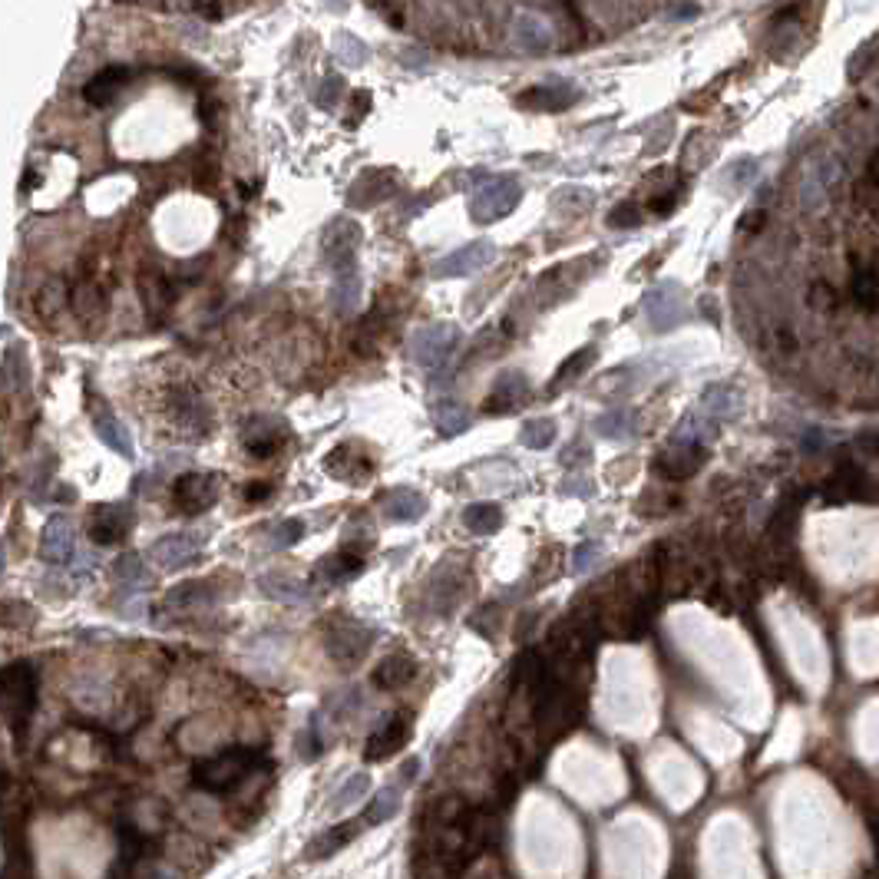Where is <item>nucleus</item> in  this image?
<instances>
[{
    "label": "nucleus",
    "instance_id": "obj_33",
    "mask_svg": "<svg viewBox=\"0 0 879 879\" xmlns=\"http://www.w3.org/2000/svg\"><path fill=\"white\" fill-rule=\"evenodd\" d=\"M519 440H523V447H529V450H546L549 443L556 440V420H549V417L526 420Z\"/></svg>",
    "mask_w": 879,
    "mask_h": 879
},
{
    "label": "nucleus",
    "instance_id": "obj_36",
    "mask_svg": "<svg viewBox=\"0 0 879 879\" xmlns=\"http://www.w3.org/2000/svg\"><path fill=\"white\" fill-rule=\"evenodd\" d=\"M635 420L628 410H609V414H602L599 420H595V430L602 433L605 440H625L628 433H632Z\"/></svg>",
    "mask_w": 879,
    "mask_h": 879
},
{
    "label": "nucleus",
    "instance_id": "obj_16",
    "mask_svg": "<svg viewBox=\"0 0 879 879\" xmlns=\"http://www.w3.org/2000/svg\"><path fill=\"white\" fill-rule=\"evenodd\" d=\"M367 827V823L361 820V817H354V820H344V823H334L331 830H324L318 840H314L311 846H308V860H331L334 853L338 850H344L347 843H354L357 840V833H361Z\"/></svg>",
    "mask_w": 879,
    "mask_h": 879
},
{
    "label": "nucleus",
    "instance_id": "obj_4",
    "mask_svg": "<svg viewBox=\"0 0 879 879\" xmlns=\"http://www.w3.org/2000/svg\"><path fill=\"white\" fill-rule=\"evenodd\" d=\"M371 645H374V628L354 622V618L331 622L328 635H324V648H328L334 665H341V668L361 665V658L371 651Z\"/></svg>",
    "mask_w": 879,
    "mask_h": 879
},
{
    "label": "nucleus",
    "instance_id": "obj_3",
    "mask_svg": "<svg viewBox=\"0 0 879 879\" xmlns=\"http://www.w3.org/2000/svg\"><path fill=\"white\" fill-rule=\"evenodd\" d=\"M37 701V675L27 661H17V665L4 668V718L7 724L20 731L30 721V711H34Z\"/></svg>",
    "mask_w": 879,
    "mask_h": 879
},
{
    "label": "nucleus",
    "instance_id": "obj_20",
    "mask_svg": "<svg viewBox=\"0 0 879 879\" xmlns=\"http://www.w3.org/2000/svg\"><path fill=\"white\" fill-rule=\"evenodd\" d=\"M73 552H77V539H73V526L70 519L53 516L47 529H43V559L50 562H70Z\"/></svg>",
    "mask_w": 879,
    "mask_h": 879
},
{
    "label": "nucleus",
    "instance_id": "obj_18",
    "mask_svg": "<svg viewBox=\"0 0 879 879\" xmlns=\"http://www.w3.org/2000/svg\"><path fill=\"white\" fill-rule=\"evenodd\" d=\"M648 321L655 331H671L681 321V301H678V285H658L648 295Z\"/></svg>",
    "mask_w": 879,
    "mask_h": 879
},
{
    "label": "nucleus",
    "instance_id": "obj_40",
    "mask_svg": "<svg viewBox=\"0 0 879 879\" xmlns=\"http://www.w3.org/2000/svg\"><path fill=\"white\" fill-rule=\"evenodd\" d=\"M853 298H856V305H863V308H876L879 305L876 271H870V268L856 271V278H853Z\"/></svg>",
    "mask_w": 879,
    "mask_h": 879
},
{
    "label": "nucleus",
    "instance_id": "obj_49",
    "mask_svg": "<svg viewBox=\"0 0 879 879\" xmlns=\"http://www.w3.org/2000/svg\"><path fill=\"white\" fill-rule=\"evenodd\" d=\"M866 179H870L873 189H879V149L870 156V162H866Z\"/></svg>",
    "mask_w": 879,
    "mask_h": 879
},
{
    "label": "nucleus",
    "instance_id": "obj_44",
    "mask_svg": "<svg viewBox=\"0 0 879 879\" xmlns=\"http://www.w3.org/2000/svg\"><path fill=\"white\" fill-rule=\"evenodd\" d=\"M301 536H305V526H301L298 519H288V523L271 526V546H275V549L295 546V542H298Z\"/></svg>",
    "mask_w": 879,
    "mask_h": 879
},
{
    "label": "nucleus",
    "instance_id": "obj_26",
    "mask_svg": "<svg viewBox=\"0 0 879 879\" xmlns=\"http://www.w3.org/2000/svg\"><path fill=\"white\" fill-rule=\"evenodd\" d=\"M387 516L394 519V523H414V519H420L423 513H427V499H423L417 490H407V486H400V490H390L387 499Z\"/></svg>",
    "mask_w": 879,
    "mask_h": 879
},
{
    "label": "nucleus",
    "instance_id": "obj_31",
    "mask_svg": "<svg viewBox=\"0 0 879 879\" xmlns=\"http://www.w3.org/2000/svg\"><path fill=\"white\" fill-rule=\"evenodd\" d=\"M397 810H400V790L397 787H384L381 794H377L371 803H367V810L361 813V820L367 823V827H381V823L394 817Z\"/></svg>",
    "mask_w": 879,
    "mask_h": 879
},
{
    "label": "nucleus",
    "instance_id": "obj_38",
    "mask_svg": "<svg viewBox=\"0 0 879 879\" xmlns=\"http://www.w3.org/2000/svg\"><path fill=\"white\" fill-rule=\"evenodd\" d=\"M592 361H595V347H582L579 354H572L569 361L556 371V377H552V381H549V394H552V390H556V387H566V384L572 381V377H575V374H582Z\"/></svg>",
    "mask_w": 879,
    "mask_h": 879
},
{
    "label": "nucleus",
    "instance_id": "obj_10",
    "mask_svg": "<svg viewBox=\"0 0 879 879\" xmlns=\"http://www.w3.org/2000/svg\"><path fill=\"white\" fill-rule=\"evenodd\" d=\"M513 43L516 50L529 53V57H542V53L552 50L556 34H552V24L539 10H523V14L513 20Z\"/></svg>",
    "mask_w": 879,
    "mask_h": 879
},
{
    "label": "nucleus",
    "instance_id": "obj_52",
    "mask_svg": "<svg viewBox=\"0 0 879 879\" xmlns=\"http://www.w3.org/2000/svg\"><path fill=\"white\" fill-rule=\"evenodd\" d=\"M671 14H675V17H694V14H698V7H671Z\"/></svg>",
    "mask_w": 879,
    "mask_h": 879
},
{
    "label": "nucleus",
    "instance_id": "obj_9",
    "mask_svg": "<svg viewBox=\"0 0 879 879\" xmlns=\"http://www.w3.org/2000/svg\"><path fill=\"white\" fill-rule=\"evenodd\" d=\"M493 262H496V245L470 242V245L457 248V252H450L447 258H440V262L433 265V278H466V275H473V271H483Z\"/></svg>",
    "mask_w": 879,
    "mask_h": 879
},
{
    "label": "nucleus",
    "instance_id": "obj_45",
    "mask_svg": "<svg viewBox=\"0 0 879 879\" xmlns=\"http://www.w3.org/2000/svg\"><path fill=\"white\" fill-rule=\"evenodd\" d=\"M599 559H602V546H599V542H582V546L575 549V562H572L575 575H579V579H582V575H589Z\"/></svg>",
    "mask_w": 879,
    "mask_h": 879
},
{
    "label": "nucleus",
    "instance_id": "obj_5",
    "mask_svg": "<svg viewBox=\"0 0 879 879\" xmlns=\"http://www.w3.org/2000/svg\"><path fill=\"white\" fill-rule=\"evenodd\" d=\"M457 347H460L457 324H427V328H420L414 334V341H410V354H414V361L423 371L433 374L440 371V367H447Z\"/></svg>",
    "mask_w": 879,
    "mask_h": 879
},
{
    "label": "nucleus",
    "instance_id": "obj_21",
    "mask_svg": "<svg viewBox=\"0 0 879 879\" xmlns=\"http://www.w3.org/2000/svg\"><path fill=\"white\" fill-rule=\"evenodd\" d=\"M374 685L377 688H384V691H397V688H404V685H410V681L417 678V661L410 658V655H404V651H400V655H390V658H384L381 665L374 668Z\"/></svg>",
    "mask_w": 879,
    "mask_h": 879
},
{
    "label": "nucleus",
    "instance_id": "obj_39",
    "mask_svg": "<svg viewBox=\"0 0 879 879\" xmlns=\"http://www.w3.org/2000/svg\"><path fill=\"white\" fill-rule=\"evenodd\" d=\"M63 305H67V288H63V281H60V278H50L47 285L40 288L37 308H40L43 318H53V314H57Z\"/></svg>",
    "mask_w": 879,
    "mask_h": 879
},
{
    "label": "nucleus",
    "instance_id": "obj_7",
    "mask_svg": "<svg viewBox=\"0 0 879 879\" xmlns=\"http://www.w3.org/2000/svg\"><path fill=\"white\" fill-rule=\"evenodd\" d=\"M837 179H840V169H837V159H833V156L810 159V166L803 169L800 186H797L800 209L803 212L823 209V202L830 199V192H833V186H837Z\"/></svg>",
    "mask_w": 879,
    "mask_h": 879
},
{
    "label": "nucleus",
    "instance_id": "obj_2",
    "mask_svg": "<svg viewBox=\"0 0 879 879\" xmlns=\"http://www.w3.org/2000/svg\"><path fill=\"white\" fill-rule=\"evenodd\" d=\"M519 195H523V186H519L516 176H493V179L480 182V186L470 192L473 222L490 225L496 219H503V215H509L516 209Z\"/></svg>",
    "mask_w": 879,
    "mask_h": 879
},
{
    "label": "nucleus",
    "instance_id": "obj_24",
    "mask_svg": "<svg viewBox=\"0 0 879 879\" xmlns=\"http://www.w3.org/2000/svg\"><path fill=\"white\" fill-rule=\"evenodd\" d=\"M126 83H129V70H123V67H110V70H103L100 77H93L90 83H86L83 100H86V103H93V106H110Z\"/></svg>",
    "mask_w": 879,
    "mask_h": 879
},
{
    "label": "nucleus",
    "instance_id": "obj_37",
    "mask_svg": "<svg viewBox=\"0 0 879 879\" xmlns=\"http://www.w3.org/2000/svg\"><path fill=\"white\" fill-rule=\"evenodd\" d=\"M433 420H437L440 437H457V433H463L466 427H470V414H466V410H463L460 404L440 407L437 414H433Z\"/></svg>",
    "mask_w": 879,
    "mask_h": 879
},
{
    "label": "nucleus",
    "instance_id": "obj_46",
    "mask_svg": "<svg viewBox=\"0 0 879 879\" xmlns=\"http://www.w3.org/2000/svg\"><path fill=\"white\" fill-rule=\"evenodd\" d=\"M344 90V80L341 77H324V83L318 86V93H314V100H318V106H334V100H338V93Z\"/></svg>",
    "mask_w": 879,
    "mask_h": 879
},
{
    "label": "nucleus",
    "instance_id": "obj_11",
    "mask_svg": "<svg viewBox=\"0 0 879 879\" xmlns=\"http://www.w3.org/2000/svg\"><path fill=\"white\" fill-rule=\"evenodd\" d=\"M701 463H704V443L688 440V437H678L665 453H661L655 466L665 476H671V480H688V476L698 473Z\"/></svg>",
    "mask_w": 879,
    "mask_h": 879
},
{
    "label": "nucleus",
    "instance_id": "obj_6",
    "mask_svg": "<svg viewBox=\"0 0 879 879\" xmlns=\"http://www.w3.org/2000/svg\"><path fill=\"white\" fill-rule=\"evenodd\" d=\"M357 248H361V225L354 219H334L321 232V258L334 275L357 268Z\"/></svg>",
    "mask_w": 879,
    "mask_h": 879
},
{
    "label": "nucleus",
    "instance_id": "obj_47",
    "mask_svg": "<svg viewBox=\"0 0 879 879\" xmlns=\"http://www.w3.org/2000/svg\"><path fill=\"white\" fill-rule=\"evenodd\" d=\"M704 404H708L711 414H727V410H731V404H734V397L727 394L724 387H708V394H704Z\"/></svg>",
    "mask_w": 879,
    "mask_h": 879
},
{
    "label": "nucleus",
    "instance_id": "obj_8",
    "mask_svg": "<svg viewBox=\"0 0 879 879\" xmlns=\"http://www.w3.org/2000/svg\"><path fill=\"white\" fill-rule=\"evenodd\" d=\"M410 731H414V718H410V711H397L390 714V718L377 727V731L367 737V747H364V761H387L390 754H397L400 747H404L410 741Z\"/></svg>",
    "mask_w": 879,
    "mask_h": 879
},
{
    "label": "nucleus",
    "instance_id": "obj_29",
    "mask_svg": "<svg viewBox=\"0 0 879 879\" xmlns=\"http://www.w3.org/2000/svg\"><path fill=\"white\" fill-rule=\"evenodd\" d=\"M96 433L103 437L106 447H113L116 453H123V457H133V433H129L113 414L96 417Z\"/></svg>",
    "mask_w": 879,
    "mask_h": 879
},
{
    "label": "nucleus",
    "instance_id": "obj_22",
    "mask_svg": "<svg viewBox=\"0 0 879 879\" xmlns=\"http://www.w3.org/2000/svg\"><path fill=\"white\" fill-rule=\"evenodd\" d=\"M830 503H846V499H863L866 493V476L856 470V466H837L833 476L827 480V486L820 490Z\"/></svg>",
    "mask_w": 879,
    "mask_h": 879
},
{
    "label": "nucleus",
    "instance_id": "obj_27",
    "mask_svg": "<svg viewBox=\"0 0 879 879\" xmlns=\"http://www.w3.org/2000/svg\"><path fill=\"white\" fill-rule=\"evenodd\" d=\"M572 90L566 83H556V86H533V90H526L523 96H519V103L529 106V110H566V106L572 103Z\"/></svg>",
    "mask_w": 879,
    "mask_h": 879
},
{
    "label": "nucleus",
    "instance_id": "obj_30",
    "mask_svg": "<svg viewBox=\"0 0 879 879\" xmlns=\"http://www.w3.org/2000/svg\"><path fill=\"white\" fill-rule=\"evenodd\" d=\"M361 569H364V559L357 556V552H338V556H334V559H324L321 566H318V572H321L331 585L354 579V575L361 572Z\"/></svg>",
    "mask_w": 879,
    "mask_h": 879
},
{
    "label": "nucleus",
    "instance_id": "obj_42",
    "mask_svg": "<svg viewBox=\"0 0 879 879\" xmlns=\"http://www.w3.org/2000/svg\"><path fill=\"white\" fill-rule=\"evenodd\" d=\"M116 579H119V585H129V589H133V585H143V579H146L143 559H139L136 552H126V556L116 562Z\"/></svg>",
    "mask_w": 879,
    "mask_h": 879
},
{
    "label": "nucleus",
    "instance_id": "obj_48",
    "mask_svg": "<svg viewBox=\"0 0 879 879\" xmlns=\"http://www.w3.org/2000/svg\"><path fill=\"white\" fill-rule=\"evenodd\" d=\"M638 222H642V215H638V209L632 202L618 205V209L609 215V225H615V229H628V225H638Z\"/></svg>",
    "mask_w": 879,
    "mask_h": 879
},
{
    "label": "nucleus",
    "instance_id": "obj_50",
    "mask_svg": "<svg viewBox=\"0 0 879 879\" xmlns=\"http://www.w3.org/2000/svg\"><path fill=\"white\" fill-rule=\"evenodd\" d=\"M195 10H199L202 17H222V14H229L232 7H225V4H199Z\"/></svg>",
    "mask_w": 879,
    "mask_h": 879
},
{
    "label": "nucleus",
    "instance_id": "obj_34",
    "mask_svg": "<svg viewBox=\"0 0 879 879\" xmlns=\"http://www.w3.org/2000/svg\"><path fill=\"white\" fill-rule=\"evenodd\" d=\"M334 57H338L341 67L357 70V67H364V60H367V43L357 40L354 34H338L334 37Z\"/></svg>",
    "mask_w": 879,
    "mask_h": 879
},
{
    "label": "nucleus",
    "instance_id": "obj_13",
    "mask_svg": "<svg viewBox=\"0 0 879 879\" xmlns=\"http://www.w3.org/2000/svg\"><path fill=\"white\" fill-rule=\"evenodd\" d=\"M149 552H153V562L159 569L176 572V569L189 566V562L199 559V542H195L189 533H172V536L156 539Z\"/></svg>",
    "mask_w": 879,
    "mask_h": 879
},
{
    "label": "nucleus",
    "instance_id": "obj_12",
    "mask_svg": "<svg viewBox=\"0 0 879 879\" xmlns=\"http://www.w3.org/2000/svg\"><path fill=\"white\" fill-rule=\"evenodd\" d=\"M215 496H219V480L209 473H182V480L176 483V503L189 516L209 509Z\"/></svg>",
    "mask_w": 879,
    "mask_h": 879
},
{
    "label": "nucleus",
    "instance_id": "obj_25",
    "mask_svg": "<svg viewBox=\"0 0 879 879\" xmlns=\"http://www.w3.org/2000/svg\"><path fill=\"white\" fill-rule=\"evenodd\" d=\"M364 298V281H361V271H341V275H334L331 281V308L341 311V314H351L357 311V305H361Z\"/></svg>",
    "mask_w": 879,
    "mask_h": 879
},
{
    "label": "nucleus",
    "instance_id": "obj_23",
    "mask_svg": "<svg viewBox=\"0 0 879 879\" xmlns=\"http://www.w3.org/2000/svg\"><path fill=\"white\" fill-rule=\"evenodd\" d=\"M328 470H334V476H338V480L364 483L367 476H371V460L361 457V450H357L354 443H347V447L334 450L331 457H328Z\"/></svg>",
    "mask_w": 879,
    "mask_h": 879
},
{
    "label": "nucleus",
    "instance_id": "obj_1",
    "mask_svg": "<svg viewBox=\"0 0 879 879\" xmlns=\"http://www.w3.org/2000/svg\"><path fill=\"white\" fill-rule=\"evenodd\" d=\"M262 764V754L255 747H229V751L205 757L192 767L195 787L209 790V794H229V790L242 787L248 777L255 774Z\"/></svg>",
    "mask_w": 879,
    "mask_h": 879
},
{
    "label": "nucleus",
    "instance_id": "obj_28",
    "mask_svg": "<svg viewBox=\"0 0 879 879\" xmlns=\"http://www.w3.org/2000/svg\"><path fill=\"white\" fill-rule=\"evenodd\" d=\"M463 526L470 529L473 536H490L503 526V513L493 503H473L463 509Z\"/></svg>",
    "mask_w": 879,
    "mask_h": 879
},
{
    "label": "nucleus",
    "instance_id": "obj_32",
    "mask_svg": "<svg viewBox=\"0 0 879 879\" xmlns=\"http://www.w3.org/2000/svg\"><path fill=\"white\" fill-rule=\"evenodd\" d=\"M215 602V589H209L205 582H186L179 589H172L169 605L172 609H195V605H212Z\"/></svg>",
    "mask_w": 879,
    "mask_h": 879
},
{
    "label": "nucleus",
    "instance_id": "obj_17",
    "mask_svg": "<svg viewBox=\"0 0 879 879\" xmlns=\"http://www.w3.org/2000/svg\"><path fill=\"white\" fill-rule=\"evenodd\" d=\"M129 509L126 506H100L90 519V536L96 546H113L126 536L129 529Z\"/></svg>",
    "mask_w": 879,
    "mask_h": 879
},
{
    "label": "nucleus",
    "instance_id": "obj_51",
    "mask_svg": "<svg viewBox=\"0 0 879 879\" xmlns=\"http://www.w3.org/2000/svg\"><path fill=\"white\" fill-rule=\"evenodd\" d=\"M268 493H271V486H268V483H252V486H248V490H245V496L252 499V503H258V499H265Z\"/></svg>",
    "mask_w": 879,
    "mask_h": 879
},
{
    "label": "nucleus",
    "instance_id": "obj_15",
    "mask_svg": "<svg viewBox=\"0 0 879 879\" xmlns=\"http://www.w3.org/2000/svg\"><path fill=\"white\" fill-rule=\"evenodd\" d=\"M242 440L252 457H271V453H278V447L285 443V427H281L275 417H255L248 420Z\"/></svg>",
    "mask_w": 879,
    "mask_h": 879
},
{
    "label": "nucleus",
    "instance_id": "obj_41",
    "mask_svg": "<svg viewBox=\"0 0 879 879\" xmlns=\"http://www.w3.org/2000/svg\"><path fill=\"white\" fill-rule=\"evenodd\" d=\"M139 285H143V298H146V308L149 311H162V308L169 305L166 281H162L159 275H143V278H139Z\"/></svg>",
    "mask_w": 879,
    "mask_h": 879
},
{
    "label": "nucleus",
    "instance_id": "obj_14",
    "mask_svg": "<svg viewBox=\"0 0 879 879\" xmlns=\"http://www.w3.org/2000/svg\"><path fill=\"white\" fill-rule=\"evenodd\" d=\"M529 397V381L519 371H506L496 377V384L490 390V400L483 404L486 414H509V410L523 407Z\"/></svg>",
    "mask_w": 879,
    "mask_h": 879
},
{
    "label": "nucleus",
    "instance_id": "obj_35",
    "mask_svg": "<svg viewBox=\"0 0 879 879\" xmlns=\"http://www.w3.org/2000/svg\"><path fill=\"white\" fill-rule=\"evenodd\" d=\"M367 790H371V777H367V774L347 777L344 784L338 787V794H334V800H331V810H347V807H354L357 800L367 797Z\"/></svg>",
    "mask_w": 879,
    "mask_h": 879
},
{
    "label": "nucleus",
    "instance_id": "obj_19",
    "mask_svg": "<svg viewBox=\"0 0 879 879\" xmlns=\"http://www.w3.org/2000/svg\"><path fill=\"white\" fill-rule=\"evenodd\" d=\"M258 589H262L268 599H275L281 605H308L311 602V589L301 579H295V575H285V572H268L258 579Z\"/></svg>",
    "mask_w": 879,
    "mask_h": 879
},
{
    "label": "nucleus",
    "instance_id": "obj_43",
    "mask_svg": "<svg viewBox=\"0 0 879 879\" xmlns=\"http://www.w3.org/2000/svg\"><path fill=\"white\" fill-rule=\"evenodd\" d=\"M757 172H761V166H757V159H737L731 169H727V182H731V189H744L751 186V182L757 179Z\"/></svg>",
    "mask_w": 879,
    "mask_h": 879
}]
</instances>
